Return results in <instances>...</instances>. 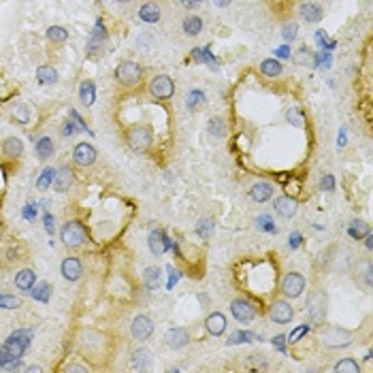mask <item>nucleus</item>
Returning <instances> with one entry per match:
<instances>
[{
    "label": "nucleus",
    "mask_w": 373,
    "mask_h": 373,
    "mask_svg": "<svg viewBox=\"0 0 373 373\" xmlns=\"http://www.w3.org/2000/svg\"><path fill=\"white\" fill-rule=\"evenodd\" d=\"M54 179H56V168L54 166H45L41 171V175H39V179H37V188L41 192H45L47 188H52Z\"/></svg>",
    "instance_id": "obj_29"
},
{
    "label": "nucleus",
    "mask_w": 373,
    "mask_h": 373,
    "mask_svg": "<svg viewBox=\"0 0 373 373\" xmlns=\"http://www.w3.org/2000/svg\"><path fill=\"white\" fill-rule=\"evenodd\" d=\"M83 273V267L77 258H64L62 260V278L68 282H77Z\"/></svg>",
    "instance_id": "obj_15"
},
{
    "label": "nucleus",
    "mask_w": 373,
    "mask_h": 373,
    "mask_svg": "<svg viewBox=\"0 0 373 373\" xmlns=\"http://www.w3.org/2000/svg\"><path fill=\"white\" fill-rule=\"evenodd\" d=\"M60 239H62L64 245H68V247H77V245H81V243H86L88 233H86V228H83L81 222L73 220V222H66V224L62 226V231H60Z\"/></svg>",
    "instance_id": "obj_2"
},
{
    "label": "nucleus",
    "mask_w": 373,
    "mask_h": 373,
    "mask_svg": "<svg viewBox=\"0 0 373 373\" xmlns=\"http://www.w3.org/2000/svg\"><path fill=\"white\" fill-rule=\"evenodd\" d=\"M286 117H288V122H290V124H294L299 128L303 126V113H301L299 109H290V111L286 113Z\"/></svg>",
    "instance_id": "obj_43"
},
{
    "label": "nucleus",
    "mask_w": 373,
    "mask_h": 373,
    "mask_svg": "<svg viewBox=\"0 0 373 373\" xmlns=\"http://www.w3.org/2000/svg\"><path fill=\"white\" fill-rule=\"evenodd\" d=\"M322 341L329 347H345V345L352 343V333L345 331V329H339V327H331V329L324 331Z\"/></svg>",
    "instance_id": "obj_4"
},
{
    "label": "nucleus",
    "mask_w": 373,
    "mask_h": 373,
    "mask_svg": "<svg viewBox=\"0 0 373 373\" xmlns=\"http://www.w3.org/2000/svg\"><path fill=\"white\" fill-rule=\"evenodd\" d=\"M299 13H301V17H303L305 21L316 23V21H320V19H322V7L314 5V3H305V5H301Z\"/></svg>",
    "instance_id": "obj_24"
},
{
    "label": "nucleus",
    "mask_w": 373,
    "mask_h": 373,
    "mask_svg": "<svg viewBox=\"0 0 373 373\" xmlns=\"http://www.w3.org/2000/svg\"><path fill=\"white\" fill-rule=\"evenodd\" d=\"M296 34H299V26H296V21H288L286 26L282 28V37H284V41H286V43H292V41L296 39Z\"/></svg>",
    "instance_id": "obj_38"
},
{
    "label": "nucleus",
    "mask_w": 373,
    "mask_h": 373,
    "mask_svg": "<svg viewBox=\"0 0 373 373\" xmlns=\"http://www.w3.org/2000/svg\"><path fill=\"white\" fill-rule=\"evenodd\" d=\"M96 147L90 145V143H79V145H75L73 150V160L79 164V166H90L96 162Z\"/></svg>",
    "instance_id": "obj_11"
},
{
    "label": "nucleus",
    "mask_w": 373,
    "mask_h": 373,
    "mask_svg": "<svg viewBox=\"0 0 373 373\" xmlns=\"http://www.w3.org/2000/svg\"><path fill=\"white\" fill-rule=\"evenodd\" d=\"M201 103H205V94H203L201 90H192V92L188 94V109H190V111H196V107H198Z\"/></svg>",
    "instance_id": "obj_37"
},
{
    "label": "nucleus",
    "mask_w": 373,
    "mask_h": 373,
    "mask_svg": "<svg viewBox=\"0 0 373 373\" xmlns=\"http://www.w3.org/2000/svg\"><path fill=\"white\" fill-rule=\"evenodd\" d=\"M269 316L275 324H288L294 316V309H292L290 303H286V301H275V303L271 305Z\"/></svg>",
    "instance_id": "obj_9"
},
{
    "label": "nucleus",
    "mask_w": 373,
    "mask_h": 373,
    "mask_svg": "<svg viewBox=\"0 0 373 373\" xmlns=\"http://www.w3.org/2000/svg\"><path fill=\"white\" fill-rule=\"evenodd\" d=\"M213 3H215V7H228L231 0H213Z\"/></svg>",
    "instance_id": "obj_54"
},
{
    "label": "nucleus",
    "mask_w": 373,
    "mask_h": 373,
    "mask_svg": "<svg viewBox=\"0 0 373 373\" xmlns=\"http://www.w3.org/2000/svg\"><path fill=\"white\" fill-rule=\"evenodd\" d=\"M322 188H324V190H329V192H331V190H333V188H335V179H333V177H331V175H327V177H324V179H322Z\"/></svg>",
    "instance_id": "obj_48"
},
{
    "label": "nucleus",
    "mask_w": 373,
    "mask_h": 373,
    "mask_svg": "<svg viewBox=\"0 0 373 373\" xmlns=\"http://www.w3.org/2000/svg\"><path fill=\"white\" fill-rule=\"evenodd\" d=\"M28 371H30V373H34V371H41V367H34V365H32V367H28Z\"/></svg>",
    "instance_id": "obj_57"
},
{
    "label": "nucleus",
    "mask_w": 373,
    "mask_h": 373,
    "mask_svg": "<svg viewBox=\"0 0 373 373\" xmlns=\"http://www.w3.org/2000/svg\"><path fill=\"white\" fill-rule=\"evenodd\" d=\"M152 363V354L147 350H137L135 354H132V365H135L137 369H147Z\"/></svg>",
    "instance_id": "obj_31"
},
{
    "label": "nucleus",
    "mask_w": 373,
    "mask_h": 373,
    "mask_svg": "<svg viewBox=\"0 0 373 373\" xmlns=\"http://www.w3.org/2000/svg\"><path fill=\"white\" fill-rule=\"evenodd\" d=\"M126 139H128L130 150H135V152H143V150H147V147L152 145V141H154L152 130H150L147 126H135V128H130Z\"/></svg>",
    "instance_id": "obj_3"
},
{
    "label": "nucleus",
    "mask_w": 373,
    "mask_h": 373,
    "mask_svg": "<svg viewBox=\"0 0 373 373\" xmlns=\"http://www.w3.org/2000/svg\"><path fill=\"white\" fill-rule=\"evenodd\" d=\"M3 152L9 156V158H19V156L23 154V143L17 137H9L3 143Z\"/></svg>",
    "instance_id": "obj_27"
},
{
    "label": "nucleus",
    "mask_w": 373,
    "mask_h": 373,
    "mask_svg": "<svg viewBox=\"0 0 373 373\" xmlns=\"http://www.w3.org/2000/svg\"><path fill=\"white\" fill-rule=\"evenodd\" d=\"M307 331H309V324H301V327H299V329H294V331H292V335L288 337V343H294V341H296V339H301V337H303Z\"/></svg>",
    "instance_id": "obj_45"
},
{
    "label": "nucleus",
    "mask_w": 373,
    "mask_h": 373,
    "mask_svg": "<svg viewBox=\"0 0 373 373\" xmlns=\"http://www.w3.org/2000/svg\"><path fill=\"white\" fill-rule=\"evenodd\" d=\"M79 101L86 105V107H92L94 101H96V86L94 81H81L79 83Z\"/></svg>",
    "instance_id": "obj_23"
},
{
    "label": "nucleus",
    "mask_w": 373,
    "mask_h": 373,
    "mask_svg": "<svg viewBox=\"0 0 373 373\" xmlns=\"http://www.w3.org/2000/svg\"><path fill=\"white\" fill-rule=\"evenodd\" d=\"M164 341H166L168 347H173V350H179V347H184V345L190 341V335H188V331H184V329H171V331H166Z\"/></svg>",
    "instance_id": "obj_14"
},
{
    "label": "nucleus",
    "mask_w": 373,
    "mask_h": 373,
    "mask_svg": "<svg viewBox=\"0 0 373 373\" xmlns=\"http://www.w3.org/2000/svg\"><path fill=\"white\" fill-rule=\"evenodd\" d=\"M141 75H143V68L137 62H132V60H122L115 68V79L126 88L137 86L141 81Z\"/></svg>",
    "instance_id": "obj_1"
},
{
    "label": "nucleus",
    "mask_w": 373,
    "mask_h": 373,
    "mask_svg": "<svg viewBox=\"0 0 373 373\" xmlns=\"http://www.w3.org/2000/svg\"><path fill=\"white\" fill-rule=\"evenodd\" d=\"M316 41H318V45H324V43H327V32H324V30H318V32H316Z\"/></svg>",
    "instance_id": "obj_52"
},
{
    "label": "nucleus",
    "mask_w": 373,
    "mask_h": 373,
    "mask_svg": "<svg viewBox=\"0 0 373 373\" xmlns=\"http://www.w3.org/2000/svg\"><path fill=\"white\" fill-rule=\"evenodd\" d=\"M150 92H152V96H156V98H162V101L171 98L175 94V81L168 75H158L150 81Z\"/></svg>",
    "instance_id": "obj_5"
},
{
    "label": "nucleus",
    "mask_w": 373,
    "mask_h": 373,
    "mask_svg": "<svg viewBox=\"0 0 373 373\" xmlns=\"http://www.w3.org/2000/svg\"><path fill=\"white\" fill-rule=\"evenodd\" d=\"M45 34H47V39H49V41H56V43H62V41L68 39V30L62 28V26H49Z\"/></svg>",
    "instance_id": "obj_32"
},
{
    "label": "nucleus",
    "mask_w": 373,
    "mask_h": 373,
    "mask_svg": "<svg viewBox=\"0 0 373 373\" xmlns=\"http://www.w3.org/2000/svg\"><path fill=\"white\" fill-rule=\"evenodd\" d=\"M145 286L150 290H156L160 286V269L158 267H147L145 269Z\"/></svg>",
    "instance_id": "obj_30"
},
{
    "label": "nucleus",
    "mask_w": 373,
    "mask_h": 373,
    "mask_svg": "<svg viewBox=\"0 0 373 373\" xmlns=\"http://www.w3.org/2000/svg\"><path fill=\"white\" fill-rule=\"evenodd\" d=\"M275 56L278 58H290V49L284 45V47H280V49H275Z\"/></svg>",
    "instance_id": "obj_50"
},
{
    "label": "nucleus",
    "mask_w": 373,
    "mask_h": 373,
    "mask_svg": "<svg viewBox=\"0 0 373 373\" xmlns=\"http://www.w3.org/2000/svg\"><path fill=\"white\" fill-rule=\"evenodd\" d=\"M49 292H52V290H49V284L43 282V284H39V286L32 290V296L37 299V301H43V303H47V301H49Z\"/></svg>",
    "instance_id": "obj_40"
},
{
    "label": "nucleus",
    "mask_w": 373,
    "mask_h": 373,
    "mask_svg": "<svg viewBox=\"0 0 373 373\" xmlns=\"http://www.w3.org/2000/svg\"><path fill=\"white\" fill-rule=\"evenodd\" d=\"M275 345H278L280 350H284V337H275Z\"/></svg>",
    "instance_id": "obj_55"
},
{
    "label": "nucleus",
    "mask_w": 373,
    "mask_h": 373,
    "mask_svg": "<svg viewBox=\"0 0 373 373\" xmlns=\"http://www.w3.org/2000/svg\"><path fill=\"white\" fill-rule=\"evenodd\" d=\"M34 215H37V207H26L23 209V218H28V220H32Z\"/></svg>",
    "instance_id": "obj_51"
},
{
    "label": "nucleus",
    "mask_w": 373,
    "mask_h": 373,
    "mask_svg": "<svg viewBox=\"0 0 373 373\" xmlns=\"http://www.w3.org/2000/svg\"><path fill=\"white\" fill-rule=\"evenodd\" d=\"M273 186L269 182H256L254 186H252V198H254L256 203H264L269 201L273 196Z\"/></svg>",
    "instance_id": "obj_21"
},
{
    "label": "nucleus",
    "mask_w": 373,
    "mask_h": 373,
    "mask_svg": "<svg viewBox=\"0 0 373 373\" xmlns=\"http://www.w3.org/2000/svg\"><path fill=\"white\" fill-rule=\"evenodd\" d=\"M37 81L41 86H54V83H58V70L49 64L39 66L37 68Z\"/></svg>",
    "instance_id": "obj_22"
},
{
    "label": "nucleus",
    "mask_w": 373,
    "mask_h": 373,
    "mask_svg": "<svg viewBox=\"0 0 373 373\" xmlns=\"http://www.w3.org/2000/svg\"><path fill=\"white\" fill-rule=\"evenodd\" d=\"M196 233L201 235V237H211V233H213V222L207 218V220H201L198 222V226H196Z\"/></svg>",
    "instance_id": "obj_42"
},
{
    "label": "nucleus",
    "mask_w": 373,
    "mask_h": 373,
    "mask_svg": "<svg viewBox=\"0 0 373 373\" xmlns=\"http://www.w3.org/2000/svg\"><path fill=\"white\" fill-rule=\"evenodd\" d=\"M256 226L260 228V231H264V233H278V228H275V224H273V220L269 218V215H258Z\"/></svg>",
    "instance_id": "obj_39"
},
{
    "label": "nucleus",
    "mask_w": 373,
    "mask_h": 373,
    "mask_svg": "<svg viewBox=\"0 0 373 373\" xmlns=\"http://www.w3.org/2000/svg\"><path fill=\"white\" fill-rule=\"evenodd\" d=\"M81 128L77 126V124H73V119H68V122L62 126V135L64 137H70V135H75V132H79Z\"/></svg>",
    "instance_id": "obj_46"
},
{
    "label": "nucleus",
    "mask_w": 373,
    "mask_h": 373,
    "mask_svg": "<svg viewBox=\"0 0 373 373\" xmlns=\"http://www.w3.org/2000/svg\"><path fill=\"white\" fill-rule=\"evenodd\" d=\"M260 73L264 77H269V79H278L284 73V66H282V62L278 58H267V60H262L260 62Z\"/></svg>",
    "instance_id": "obj_17"
},
{
    "label": "nucleus",
    "mask_w": 373,
    "mask_h": 373,
    "mask_svg": "<svg viewBox=\"0 0 373 373\" xmlns=\"http://www.w3.org/2000/svg\"><path fill=\"white\" fill-rule=\"evenodd\" d=\"M105 39H107V28H105V23L98 19V21H96V26H94L92 37L88 41V52H90V56H96V54L103 49Z\"/></svg>",
    "instance_id": "obj_13"
},
{
    "label": "nucleus",
    "mask_w": 373,
    "mask_h": 373,
    "mask_svg": "<svg viewBox=\"0 0 373 373\" xmlns=\"http://www.w3.org/2000/svg\"><path fill=\"white\" fill-rule=\"evenodd\" d=\"M147 243H150V250L154 252L156 256H162L164 252L168 250V245H171V243H168V239H166L162 233H158V231H154V233L150 235Z\"/></svg>",
    "instance_id": "obj_19"
},
{
    "label": "nucleus",
    "mask_w": 373,
    "mask_h": 373,
    "mask_svg": "<svg viewBox=\"0 0 373 373\" xmlns=\"http://www.w3.org/2000/svg\"><path fill=\"white\" fill-rule=\"evenodd\" d=\"M367 233H369V228H367L363 222H360V220H356V222L352 224V228H350V235H352V237H358V239H360V235H367Z\"/></svg>",
    "instance_id": "obj_44"
},
{
    "label": "nucleus",
    "mask_w": 373,
    "mask_h": 373,
    "mask_svg": "<svg viewBox=\"0 0 373 373\" xmlns=\"http://www.w3.org/2000/svg\"><path fill=\"white\" fill-rule=\"evenodd\" d=\"M182 3V7H186V9H196L203 0H179Z\"/></svg>",
    "instance_id": "obj_49"
},
{
    "label": "nucleus",
    "mask_w": 373,
    "mask_h": 373,
    "mask_svg": "<svg viewBox=\"0 0 373 373\" xmlns=\"http://www.w3.org/2000/svg\"><path fill=\"white\" fill-rule=\"evenodd\" d=\"M115 3H124L126 5V3H130V0H115Z\"/></svg>",
    "instance_id": "obj_58"
},
{
    "label": "nucleus",
    "mask_w": 373,
    "mask_h": 373,
    "mask_svg": "<svg viewBox=\"0 0 373 373\" xmlns=\"http://www.w3.org/2000/svg\"><path fill=\"white\" fill-rule=\"evenodd\" d=\"M205 327H207V331H209V335H222L224 331H226V318H224V314H220V311H215V314H211L207 320H205Z\"/></svg>",
    "instance_id": "obj_20"
},
{
    "label": "nucleus",
    "mask_w": 373,
    "mask_h": 373,
    "mask_svg": "<svg viewBox=\"0 0 373 373\" xmlns=\"http://www.w3.org/2000/svg\"><path fill=\"white\" fill-rule=\"evenodd\" d=\"M34 282H37V273L30 271V269H23L15 275V286L19 288V290H30V288L34 286Z\"/></svg>",
    "instance_id": "obj_25"
},
{
    "label": "nucleus",
    "mask_w": 373,
    "mask_h": 373,
    "mask_svg": "<svg viewBox=\"0 0 373 373\" xmlns=\"http://www.w3.org/2000/svg\"><path fill=\"white\" fill-rule=\"evenodd\" d=\"M307 314L314 324L324 322V314H327V299H324V294L320 292L311 294V299L307 301Z\"/></svg>",
    "instance_id": "obj_6"
},
{
    "label": "nucleus",
    "mask_w": 373,
    "mask_h": 373,
    "mask_svg": "<svg viewBox=\"0 0 373 373\" xmlns=\"http://www.w3.org/2000/svg\"><path fill=\"white\" fill-rule=\"evenodd\" d=\"M299 245H301V235L294 233V235L290 237V247H299Z\"/></svg>",
    "instance_id": "obj_53"
},
{
    "label": "nucleus",
    "mask_w": 373,
    "mask_h": 373,
    "mask_svg": "<svg viewBox=\"0 0 373 373\" xmlns=\"http://www.w3.org/2000/svg\"><path fill=\"white\" fill-rule=\"evenodd\" d=\"M130 331H132V337H135L137 341H145L154 333V322L147 316H137L135 320H132Z\"/></svg>",
    "instance_id": "obj_10"
},
{
    "label": "nucleus",
    "mask_w": 373,
    "mask_h": 373,
    "mask_svg": "<svg viewBox=\"0 0 373 373\" xmlns=\"http://www.w3.org/2000/svg\"><path fill=\"white\" fill-rule=\"evenodd\" d=\"M275 211H278L282 218H292L296 213V201L292 196H280L275 198Z\"/></svg>",
    "instance_id": "obj_18"
},
{
    "label": "nucleus",
    "mask_w": 373,
    "mask_h": 373,
    "mask_svg": "<svg viewBox=\"0 0 373 373\" xmlns=\"http://www.w3.org/2000/svg\"><path fill=\"white\" fill-rule=\"evenodd\" d=\"M231 314L235 316L237 322H250L256 316V307L247 299H235L231 303Z\"/></svg>",
    "instance_id": "obj_7"
},
{
    "label": "nucleus",
    "mask_w": 373,
    "mask_h": 373,
    "mask_svg": "<svg viewBox=\"0 0 373 373\" xmlns=\"http://www.w3.org/2000/svg\"><path fill=\"white\" fill-rule=\"evenodd\" d=\"M0 307L3 309H17V307H21V301L17 296H11V294H0Z\"/></svg>",
    "instance_id": "obj_41"
},
{
    "label": "nucleus",
    "mask_w": 373,
    "mask_h": 373,
    "mask_svg": "<svg viewBox=\"0 0 373 373\" xmlns=\"http://www.w3.org/2000/svg\"><path fill=\"white\" fill-rule=\"evenodd\" d=\"M182 30L188 34V37H198L203 30V19L198 15H188L182 23Z\"/></svg>",
    "instance_id": "obj_26"
},
{
    "label": "nucleus",
    "mask_w": 373,
    "mask_h": 373,
    "mask_svg": "<svg viewBox=\"0 0 373 373\" xmlns=\"http://www.w3.org/2000/svg\"><path fill=\"white\" fill-rule=\"evenodd\" d=\"M11 113H13L15 122H19V124H28L30 122V111H28V107L23 103H17L13 109H11Z\"/></svg>",
    "instance_id": "obj_33"
},
{
    "label": "nucleus",
    "mask_w": 373,
    "mask_h": 373,
    "mask_svg": "<svg viewBox=\"0 0 373 373\" xmlns=\"http://www.w3.org/2000/svg\"><path fill=\"white\" fill-rule=\"evenodd\" d=\"M75 184V175H73V168L70 166H62L56 171V179H54V188L58 192H68Z\"/></svg>",
    "instance_id": "obj_12"
},
{
    "label": "nucleus",
    "mask_w": 373,
    "mask_h": 373,
    "mask_svg": "<svg viewBox=\"0 0 373 373\" xmlns=\"http://www.w3.org/2000/svg\"><path fill=\"white\" fill-rule=\"evenodd\" d=\"M305 290V278L299 273H288L282 282V292L290 299H296L301 292Z\"/></svg>",
    "instance_id": "obj_8"
},
{
    "label": "nucleus",
    "mask_w": 373,
    "mask_h": 373,
    "mask_svg": "<svg viewBox=\"0 0 373 373\" xmlns=\"http://www.w3.org/2000/svg\"><path fill=\"white\" fill-rule=\"evenodd\" d=\"M207 130H209L211 137H224L226 126H224V122H222V117H211L209 124H207Z\"/></svg>",
    "instance_id": "obj_35"
},
{
    "label": "nucleus",
    "mask_w": 373,
    "mask_h": 373,
    "mask_svg": "<svg viewBox=\"0 0 373 373\" xmlns=\"http://www.w3.org/2000/svg\"><path fill=\"white\" fill-rule=\"evenodd\" d=\"M160 17H162V11H160V5L156 3H145L139 9V19L145 23H158Z\"/></svg>",
    "instance_id": "obj_16"
},
{
    "label": "nucleus",
    "mask_w": 373,
    "mask_h": 373,
    "mask_svg": "<svg viewBox=\"0 0 373 373\" xmlns=\"http://www.w3.org/2000/svg\"><path fill=\"white\" fill-rule=\"evenodd\" d=\"M254 339H256L254 333L237 331V333H233L231 337H228V343H231V345H235V343H250V341H254Z\"/></svg>",
    "instance_id": "obj_36"
},
{
    "label": "nucleus",
    "mask_w": 373,
    "mask_h": 373,
    "mask_svg": "<svg viewBox=\"0 0 373 373\" xmlns=\"http://www.w3.org/2000/svg\"><path fill=\"white\" fill-rule=\"evenodd\" d=\"M335 371L337 373H358V363L354 358H343L335 365Z\"/></svg>",
    "instance_id": "obj_34"
},
{
    "label": "nucleus",
    "mask_w": 373,
    "mask_h": 373,
    "mask_svg": "<svg viewBox=\"0 0 373 373\" xmlns=\"http://www.w3.org/2000/svg\"><path fill=\"white\" fill-rule=\"evenodd\" d=\"M54 141H52V137H41L39 141H37V158L39 160H47L49 156H54Z\"/></svg>",
    "instance_id": "obj_28"
},
{
    "label": "nucleus",
    "mask_w": 373,
    "mask_h": 373,
    "mask_svg": "<svg viewBox=\"0 0 373 373\" xmlns=\"http://www.w3.org/2000/svg\"><path fill=\"white\" fill-rule=\"evenodd\" d=\"M43 220H45V231L52 235V233H54V215H52V213H45Z\"/></svg>",
    "instance_id": "obj_47"
},
{
    "label": "nucleus",
    "mask_w": 373,
    "mask_h": 373,
    "mask_svg": "<svg viewBox=\"0 0 373 373\" xmlns=\"http://www.w3.org/2000/svg\"><path fill=\"white\" fill-rule=\"evenodd\" d=\"M365 239H367V241H365V245H367V247H369V250H371V235H369V233H367V237H365Z\"/></svg>",
    "instance_id": "obj_56"
}]
</instances>
